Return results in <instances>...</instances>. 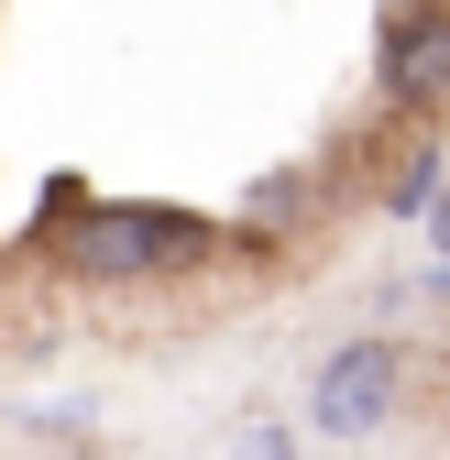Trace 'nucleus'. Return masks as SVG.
I'll return each instance as SVG.
<instances>
[{
  "label": "nucleus",
  "mask_w": 450,
  "mask_h": 460,
  "mask_svg": "<svg viewBox=\"0 0 450 460\" xmlns=\"http://www.w3.org/2000/svg\"><path fill=\"white\" fill-rule=\"evenodd\" d=\"M253 208H264V219H274V208H297V219H308V208H319V176H264Z\"/></svg>",
  "instance_id": "20e7f679"
},
{
  "label": "nucleus",
  "mask_w": 450,
  "mask_h": 460,
  "mask_svg": "<svg viewBox=\"0 0 450 460\" xmlns=\"http://www.w3.org/2000/svg\"><path fill=\"white\" fill-rule=\"evenodd\" d=\"M198 242H209V230L176 219V208H99L77 242H67V263L77 274H176Z\"/></svg>",
  "instance_id": "7ed1b4c3"
},
{
  "label": "nucleus",
  "mask_w": 450,
  "mask_h": 460,
  "mask_svg": "<svg viewBox=\"0 0 450 460\" xmlns=\"http://www.w3.org/2000/svg\"><path fill=\"white\" fill-rule=\"evenodd\" d=\"M407 394H418V351L407 340H341L319 373H308V428L319 438H341V449H363V438H384L407 417Z\"/></svg>",
  "instance_id": "f257e3e1"
},
{
  "label": "nucleus",
  "mask_w": 450,
  "mask_h": 460,
  "mask_svg": "<svg viewBox=\"0 0 450 460\" xmlns=\"http://www.w3.org/2000/svg\"><path fill=\"white\" fill-rule=\"evenodd\" d=\"M374 99L407 121L450 99V0H384L374 12Z\"/></svg>",
  "instance_id": "f03ea898"
}]
</instances>
